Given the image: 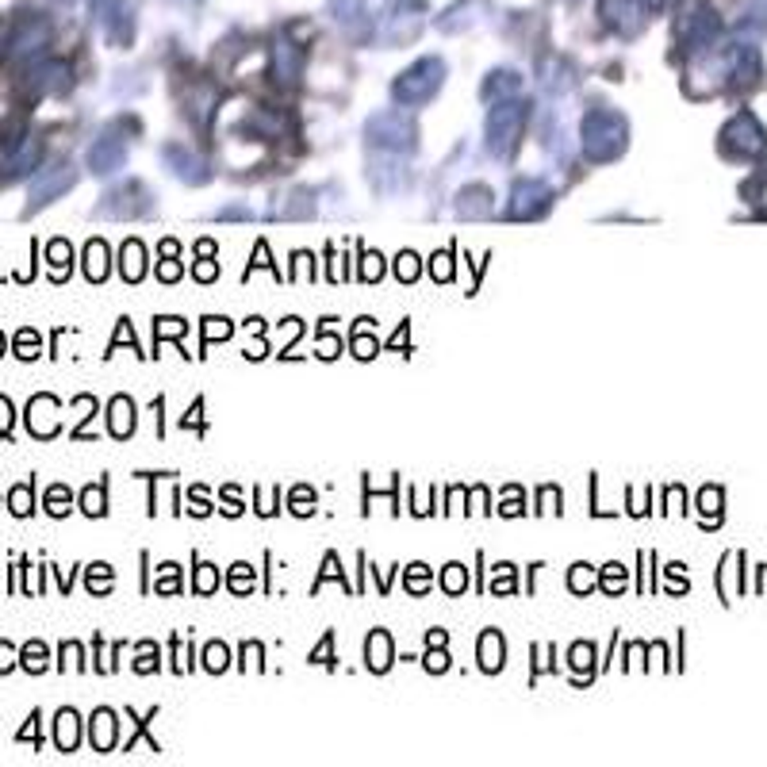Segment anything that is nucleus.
<instances>
[{
    "label": "nucleus",
    "instance_id": "obj_1",
    "mask_svg": "<svg viewBox=\"0 0 767 767\" xmlns=\"http://www.w3.org/2000/svg\"><path fill=\"white\" fill-rule=\"evenodd\" d=\"M24 668L43 671V668H47V648H43V645H27V648H24Z\"/></svg>",
    "mask_w": 767,
    "mask_h": 767
},
{
    "label": "nucleus",
    "instance_id": "obj_2",
    "mask_svg": "<svg viewBox=\"0 0 767 767\" xmlns=\"http://www.w3.org/2000/svg\"><path fill=\"white\" fill-rule=\"evenodd\" d=\"M73 721H78V718H73L69 710H66V714H58V744L62 748H73Z\"/></svg>",
    "mask_w": 767,
    "mask_h": 767
},
{
    "label": "nucleus",
    "instance_id": "obj_3",
    "mask_svg": "<svg viewBox=\"0 0 767 767\" xmlns=\"http://www.w3.org/2000/svg\"><path fill=\"white\" fill-rule=\"evenodd\" d=\"M88 276H104V246L100 242L88 246Z\"/></svg>",
    "mask_w": 767,
    "mask_h": 767
},
{
    "label": "nucleus",
    "instance_id": "obj_4",
    "mask_svg": "<svg viewBox=\"0 0 767 767\" xmlns=\"http://www.w3.org/2000/svg\"><path fill=\"white\" fill-rule=\"evenodd\" d=\"M85 511L88 514H104V492L100 488H88L85 492Z\"/></svg>",
    "mask_w": 767,
    "mask_h": 767
},
{
    "label": "nucleus",
    "instance_id": "obj_5",
    "mask_svg": "<svg viewBox=\"0 0 767 767\" xmlns=\"http://www.w3.org/2000/svg\"><path fill=\"white\" fill-rule=\"evenodd\" d=\"M66 261H69V246H66V242H54V246H50V265L66 273Z\"/></svg>",
    "mask_w": 767,
    "mask_h": 767
},
{
    "label": "nucleus",
    "instance_id": "obj_6",
    "mask_svg": "<svg viewBox=\"0 0 767 767\" xmlns=\"http://www.w3.org/2000/svg\"><path fill=\"white\" fill-rule=\"evenodd\" d=\"M66 503H69L66 488H54V492H50V499H47V507H50V514H66Z\"/></svg>",
    "mask_w": 767,
    "mask_h": 767
},
{
    "label": "nucleus",
    "instance_id": "obj_7",
    "mask_svg": "<svg viewBox=\"0 0 767 767\" xmlns=\"http://www.w3.org/2000/svg\"><path fill=\"white\" fill-rule=\"evenodd\" d=\"M27 503H31V492H27V488H16V492H12V511H16V514H27V511H31Z\"/></svg>",
    "mask_w": 767,
    "mask_h": 767
},
{
    "label": "nucleus",
    "instance_id": "obj_8",
    "mask_svg": "<svg viewBox=\"0 0 767 767\" xmlns=\"http://www.w3.org/2000/svg\"><path fill=\"white\" fill-rule=\"evenodd\" d=\"M35 346H39V338H35L31 330L20 334V358H35Z\"/></svg>",
    "mask_w": 767,
    "mask_h": 767
},
{
    "label": "nucleus",
    "instance_id": "obj_9",
    "mask_svg": "<svg viewBox=\"0 0 767 767\" xmlns=\"http://www.w3.org/2000/svg\"><path fill=\"white\" fill-rule=\"evenodd\" d=\"M8 422H12V403H8L5 396H0V434L8 430Z\"/></svg>",
    "mask_w": 767,
    "mask_h": 767
},
{
    "label": "nucleus",
    "instance_id": "obj_10",
    "mask_svg": "<svg viewBox=\"0 0 767 767\" xmlns=\"http://www.w3.org/2000/svg\"><path fill=\"white\" fill-rule=\"evenodd\" d=\"M8 668H12V648L0 645V671H8Z\"/></svg>",
    "mask_w": 767,
    "mask_h": 767
},
{
    "label": "nucleus",
    "instance_id": "obj_11",
    "mask_svg": "<svg viewBox=\"0 0 767 767\" xmlns=\"http://www.w3.org/2000/svg\"><path fill=\"white\" fill-rule=\"evenodd\" d=\"M0 349H5V338H0Z\"/></svg>",
    "mask_w": 767,
    "mask_h": 767
}]
</instances>
